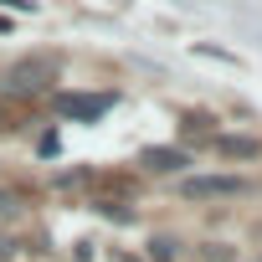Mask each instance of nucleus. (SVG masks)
Listing matches in <instances>:
<instances>
[{
	"label": "nucleus",
	"mask_w": 262,
	"mask_h": 262,
	"mask_svg": "<svg viewBox=\"0 0 262 262\" xmlns=\"http://www.w3.org/2000/svg\"><path fill=\"white\" fill-rule=\"evenodd\" d=\"M52 82H57V62L52 57H21L0 77L6 98H36V93H52Z\"/></svg>",
	"instance_id": "1"
},
{
	"label": "nucleus",
	"mask_w": 262,
	"mask_h": 262,
	"mask_svg": "<svg viewBox=\"0 0 262 262\" xmlns=\"http://www.w3.org/2000/svg\"><path fill=\"white\" fill-rule=\"evenodd\" d=\"M113 108V93H57V113L72 123H98Z\"/></svg>",
	"instance_id": "2"
},
{
	"label": "nucleus",
	"mask_w": 262,
	"mask_h": 262,
	"mask_svg": "<svg viewBox=\"0 0 262 262\" xmlns=\"http://www.w3.org/2000/svg\"><path fill=\"white\" fill-rule=\"evenodd\" d=\"M242 190H247L242 175H190V180H180L185 201H221V195H242Z\"/></svg>",
	"instance_id": "3"
},
{
	"label": "nucleus",
	"mask_w": 262,
	"mask_h": 262,
	"mask_svg": "<svg viewBox=\"0 0 262 262\" xmlns=\"http://www.w3.org/2000/svg\"><path fill=\"white\" fill-rule=\"evenodd\" d=\"M139 165H144V170H155V175H180L190 160H185V149H170V144H149V149L139 155Z\"/></svg>",
	"instance_id": "4"
},
{
	"label": "nucleus",
	"mask_w": 262,
	"mask_h": 262,
	"mask_svg": "<svg viewBox=\"0 0 262 262\" xmlns=\"http://www.w3.org/2000/svg\"><path fill=\"white\" fill-rule=\"evenodd\" d=\"M216 155H226V160H252V155H257V139H236V134H216Z\"/></svg>",
	"instance_id": "5"
},
{
	"label": "nucleus",
	"mask_w": 262,
	"mask_h": 262,
	"mask_svg": "<svg viewBox=\"0 0 262 262\" xmlns=\"http://www.w3.org/2000/svg\"><path fill=\"white\" fill-rule=\"evenodd\" d=\"M82 180L93 185V175H88V170H62V175H57L52 185H57V190H72V185H82Z\"/></svg>",
	"instance_id": "6"
},
{
	"label": "nucleus",
	"mask_w": 262,
	"mask_h": 262,
	"mask_svg": "<svg viewBox=\"0 0 262 262\" xmlns=\"http://www.w3.org/2000/svg\"><path fill=\"white\" fill-rule=\"evenodd\" d=\"M149 257L155 262H170V242H149Z\"/></svg>",
	"instance_id": "7"
},
{
	"label": "nucleus",
	"mask_w": 262,
	"mask_h": 262,
	"mask_svg": "<svg viewBox=\"0 0 262 262\" xmlns=\"http://www.w3.org/2000/svg\"><path fill=\"white\" fill-rule=\"evenodd\" d=\"M0 6H16V11H36V0H0Z\"/></svg>",
	"instance_id": "8"
},
{
	"label": "nucleus",
	"mask_w": 262,
	"mask_h": 262,
	"mask_svg": "<svg viewBox=\"0 0 262 262\" xmlns=\"http://www.w3.org/2000/svg\"><path fill=\"white\" fill-rule=\"evenodd\" d=\"M6 118H11V108H6V103H0V128H6Z\"/></svg>",
	"instance_id": "9"
},
{
	"label": "nucleus",
	"mask_w": 262,
	"mask_h": 262,
	"mask_svg": "<svg viewBox=\"0 0 262 262\" xmlns=\"http://www.w3.org/2000/svg\"><path fill=\"white\" fill-rule=\"evenodd\" d=\"M6 31H11V21H6V16H0V36H6Z\"/></svg>",
	"instance_id": "10"
}]
</instances>
